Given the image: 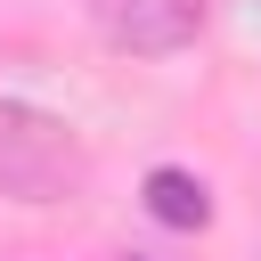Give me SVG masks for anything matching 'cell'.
<instances>
[{
	"label": "cell",
	"instance_id": "6da1fadb",
	"mask_svg": "<svg viewBox=\"0 0 261 261\" xmlns=\"http://www.w3.org/2000/svg\"><path fill=\"white\" fill-rule=\"evenodd\" d=\"M82 147L57 114L24 106V98H0V196L16 204H65L82 188Z\"/></svg>",
	"mask_w": 261,
	"mask_h": 261
},
{
	"label": "cell",
	"instance_id": "7a4b0ae2",
	"mask_svg": "<svg viewBox=\"0 0 261 261\" xmlns=\"http://www.w3.org/2000/svg\"><path fill=\"white\" fill-rule=\"evenodd\" d=\"M98 24L114 49H139V57H171L196 41L204 24V0H98Z\"/></svg>",
	"mask_w": 261,
	"mask_h": 261
},
{
	"label": "cell",
	"instance_id": "3957f363",
	"mask_svg": "<svg viewBox=\"0 0 261 261\" xmlns=\"http://www.w3.org/2000/svg\"><path fill=\"white\" fill-rule=\"evenodd\" d=\"M147 212L155 220H171V228H204L212 220V196H204V179H188V171H147Z\"/></svg>",
	"mask_w": 261,
	"mask_h": 261
}]
</instances>
